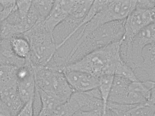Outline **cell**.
<instances>
[{
	"label": "cell",
	"instance_id": "1",
	"mask_svg": "<svg viewBox=\"0 0 155 116\" xmlns=\"http://www.w3.org/2000/svg\"><path fill=\"white\" fill-rule=\"evenodd\" d=\"M124 20L111 22L90 32L85 31L82 25L71 61L76 62L94 51L119 42L124 33Z\"/></svg>",
	"mask_w": 155,
	"mask_h": 116
},
{
	"label": "cell",
	"instance_id": "2",
	"mask_svg": "<svg viewBox=\"0 0 155 116\" xmlns=\"http://www.w3.org/2000/svg\"><path fill=\"white\" fill-rule=\"evenodd\" d=\"M119 42L94 51L68 66L66 71H75L91 74L98 78L106 75H114L123 61L120 53Z\"/></svg>",
	"mask_w": 155,
	"mask_h": 116
},
{
	"label": "cell",
	"instance_id": "3",
	"mask_svg": "<svg viewBox=\"0 0 155 116\" xmlns=\"http://www.w3.org/2000/svg\"><path fill=\"white\" fill-rule=\"evenodd\" d=\"M43 22L37 23L22 34L30 46V52L27 58L35 67L45 66L52 58L56 49L53 34L46 28Z\"/></svg>",
	"mask_w": 155,
	"mask_h": 116
},
{
	"label": "cell",
	"instance_id": "4",
	"mask_svg": "<svg viewBox=\"0 0 155 116\" xmlns=\"http://www.w3.org/2000/svg\"><path fill=\"white\" fill-rule=\"evenodd\" d=\"M33 68L37 88L53 97L61 104L68 100L74 91L63 72L46 66Z\"/></svg>",
	"mask_w": 155,
	"mask_h": 116
},
{
	"label": "cell",
	"instance_id": "5",
	"mask_svg": "<svg viewBox=\"0 0 155 116\" xmlns=\"http://www.w3.org/2000/svg\"><path fill=\"white\" fill-rule=\"evenodd\" d=\"M155 6L152 0H137L135 8L124 20L125 32L120 41L122 44H129L141 30L155 23Z\"/></svg>",
	"mask_w": 155,
	"mask_h": 116
},
{
	"label": "cell",
	"instance_id": "6",
	"mask_svg": "<svg viewBox=\"0 0 155 116\" xmlns=\"http://www.w3.org/2000/svg\"><path fill=\"white\" fill-rule=\"evenodd\" d=\"M137 0H108L103 8L85 24L91 31L106 23L125 19L135 8Z\"/></svg>",
	"mask_w": 155,
	"mask_h": 116
},
{
	"label": "cell",
	"instance_id": "7",
	"mask_svg": "<svg viewBox=\"0 0 155 116\" xmlns=\"http://www.w3.org/2000/svg\"><path fill=\"white\" fill-rule=\"evenodd\" d=\"M155 23L140 31L133 38L130 45L120 53L124 62L133 71L142 61V53L147 46L155 44Z\"/></svg>",
	"mask_w": 155,
	"mask_h": 116
},
{
	"label": "cell",
	"instance_id": "8",
	"mask_svg": "<svg viewBox=\"0 0 155 116\" xmlns=\"http://www.w3.org/2000/svg\"><path fill=\"white\" fill-rule=\"evenodd\" d=\"M89 9V5L85 2H78L75 3L71 13L53 31L56 49L82 25V21Z\"/></svg>",
	"mask_w": 155,
	"mask_h": 116
},
{
	"label": "cell",
	"instance_id": "9",
	"mask_svg": "<svg viewBox=\"0 0 155 116\" xmlns=\"http://www.w3.org/2000/svg\"><path fill=\"white\" fill-rule=\"evenodd\" d=\"M155 89L154 82H131L123 104L136 105L147 103L152 92Z\"/></svg>",
	"mask_w": 155,
	"mask_h": 116
},
{
	"label": "cell",
	"instance_id": "10",
	"mask_svg": "<svg viewBox=\"0 0 155 116\" xmlns=\"http://www.w3.org/2000/svg\"><path fill=\"white\" fill-rule=\"evenodd\" d=\"M141 63L133 72L138 81L155 82V44L147 46L142 53Z\"/></svg>",
	"mask_w": 155,
	"mask_h": 116
},
{
	"label": "cell",
	"instance_id": "11",
	"mask_svg": "<svg viewBox=\"0 0 155 116\" xmlns=\"http://www.w3.org/2000/svg\"><path fill=\"white\" fill-rule=\"evenodd\" d=\"M75 0L54 1L51 9L43 23L46 28L53 34L55 27L71 13Z\"/></svg>",
	"mask_w": 155,
	"mask_h": 116
},
{
	"label": "cell",
	"instance_id": "12",
	"mask_svg": "<svg viewBox=\"0 0 155 116\" xmlns=\"http://www.w3.org/2000/svg\"><path fill=\"white\" fill-rule=\"evenodd\" d=\"M63 72L74 92H86L98 87L99 79L91 74L75 71H66Z\"/></svg>",
	"mask_w": 155,
	"mask_h": 116
},
{
	"label": "cell",
	"instance_id": "13",
	"mask_svg": "<svg viewBox=\"0 0 155 116\" xmlns=\"http://www.w3.org/2000/svg\"><path fill=\"white\" fill-rule=\"evenodd\" d=\"M0 99L9 110L12 116H15L24 104L18 95L17 81L9 83L0 90Z\"/></svg>",
	"mask_w": 155,
	"mask_h": 116
},
{
	"label": "cell",
	"instance_id": "14",
	"mask_svg": "<svg viewBox=\"0 0 155 116\" xmlns=\"http://www.w3.org/2000/svg\"><path fill=\"white\" fill-rule=\"evenodd\" d=\"M69 99L74 105L78 111L103 110L101 99L93 95L88 92H74Z\"/></svg>",
	"mask_w": 155,
	"mask_h": 116
},
{
	"label": "cell",
	"instance_id": "15",
	"mask_svg": "<svg viewBox=\"0 0 155 116\" xmlns=\"http://www.w3.org/2000/svg\"><path fill=\"white\" fill-rule=\"evenodd\" d=\"M131 82L123 77L114 75L108 102L122 104Z\"/></svg>",
	"mask_w": 155,
	"mask_h": 116
},
{
	"label": "cell",
	"instance_id": "16",
	"mask_svg": "<svg viewBox=\"0 0 155 116\" xmlns=\"http://www.w3.org/2000/svg\"><path fill=\"white\" fill-rule=\"evenodd\" d=\"M17 87L19 96L24 104L33 98L36 85L34 70L26 76L16 79Z\"/></svg>",
	"mask_w": 155,
	"mask_h": 116
},
{
	"label": "cell",
	"instance_id": "17",
	"mask_svg": "<svg viewBox=\"0 0 155 116\" xmlns=\"http://www.w3.org/2000/svg\"><path fill=\"white\" fill-rule=\"evenodd\" d=\"M25 59L18 57L12 48L10 39L0 40V64L19 68L24 65Z\"/></svg>",
	"mask_w": 155,
	"mask_h": 116
},
{
	"label": "cell",
	"instance_id": "18",
	"mask_svg": "<svg viewBox=\"0 0 155 116\" xmlns=\"http://www.w3.org/2000/svg\"><path fill=\"white\" fill-rule=\"evenodd\" d=\"M12 48L19 58L25 59L30 52V46L27 40L22 34L15 36L10 39Z\"/></svg>",
	"mask_w": 155,
	"mask_h": 116
},
{
	"label": "cell",
	"instance_id": "19",
	"mask_svg": "<svg viewBox=\"0 0 155 116\" xmlns=\"http://www.w3.org/2000/svg\"><path fill=\"white\" fill-rule=\"evenodd\" d=\"M114 75H106L99 78L98 88L103 102V111L106 108L113 81Z\"/></svg>",
	"mask_w": 155,
	"mask_h": 116
},
{
	"label": "cell",
	"instance_id": "20",
	"mask_svg": "<svg viewBox=\"0 0 155 116\" xmlns=\"http://www.w3.org/2000/svg\"><path fill=\"white\" fill-rule=\"evenodd\" d=\"M124 116H155V105L146 103L135 105Z\"/></svg>",
	"mask_w": 155,
	"mask_h": 116
},
{
	"label": "cell",
	"instance_id": "21",
	"mask_svg": "<svg viewBox=\"0 0 155 116\" xmlns=\"http://www.w3.org/2000/svg\"><path fill=\"white\" fill-rule=\"evenodd\" d=\"M54 1L33 0L32 2L35 6L39 16V21H43L49 14Z\"/></svg>",
	"mask_w": 155,
	"mask_h": 116
},
{
	"label": "cell",
	"instance_id": "22",
	"mask_svg": "<svg viewBox=\"0 0 155 116\" xmlns=\"http://www.w3.org/2000/svg\"><path fill=\"white\" fill-rule=\"evenodd\" d=\"M77 109L69 100L58 105L49 116H72Z\"/></svg>",
	"mask_w": 155,
	"mask_h": 116
},
{
	"label": "cell",
	"instance_id": "23",
	"mask_svg": "<svg viewBox=\"0 0 155 116\" xmlns=\"http://www.w3.org/2000/svg\"><path fill=\"white\" fill-rule=\"evenodd\" d=\"M0 34L1 39H10L17 35L15 26L9 24L5 20H4L1 25Z\"/></svg>",
	"mask_w": 155,
	"mask_h": 116
},
{
	"label": "cell",
	"instance_id": "24",
	"mask_svg": "<svg viewBox=\"0 0 155 116\" xmlns=\"http://www.w3.org/2000/svg\"><path fill=\"white\" fill-rule=\"evenodd\" d=\"M0 4L3 7V9L0 12L4 20L7 18L15 8L16 1L0 0Z\"/></svg>",
	"mask_w": 155,
	"mask_h": 116
},
{
	"label": "cell",
	"instance_id": "25",
	"mask_svg": "<svg viewBox=\"0 0 155 116\" xmlns=\"http://www.w3.org/2000/svg\"><path fill=\"white\" fill-rule=\"evenodd\" d=\"M31 0L16 1V6L20 15L23 20L27 16L31 7Z\"/></svg>",
	"mask_w": 155,
	"mask_h": 116
},
{
	"label": "cell",
	"instance_id": "26",
	"mask_svg": "<svg viewBox=\"0 0 155 116\" xmlns=\"http://www.w3.org/2000/svg\"><path fill=\"white\" fill-rule=\"evenodd\" d=\"M33 99L25 103L15 116H34Z\"/></svg>",
	"mask_w": 155,
	"mask_h": 116
},
{
	"label": "cell",
	"instance_id": "27",
	"mask_svg": "<svg viewBox=\"0 0 155 116\" xmlns=\"http://www.w3.org/2000/svg\"><path fill=\"white\" fill-rule=\"evenodd\" d=\"M9 24L16 26L20 24L23 20L17 10L16 6L12 12L5 20Z\"/></svg>",
	"mask_w": 155,
	"mask_h": 116
},
{
	"label": "cell",
	"instance_id": "28",
	"mask_svg": "<svg viewBox=\"0 0 155 116\" xmlns=\"http://www.w3.org/2000/svg\"><path fill=\"white\" fill-rule=\"evenodd\" d=\"M32 102L34 116H37L41 109L42 103L39 92L36 87Z\"/></svg>",
	"mask_w": 155,
	"mask_h": 116
},
{
	"label": "cell",
	"instance_id": "29",
	"mask_svg": "<svg viewBox=\"0 0 155 116\" xmlns=\"http://www.w3.org/2000/svg\"><path fill=\"white\" fill-rule=\"evenodd\" d=\"M102 110L89 111H79L76 112L72 116H102Z\"/></svg>",
	"mask_w": 155,
	"mask_h": 116
},
{
	"label": "cell",
	"instance_id": "30",
	"mask_svg": "<svg viewBox=\"0 0 155 116\" xmlns=\"http://www.w3.org/2000/svg\"><path fill=\"white\" fill-rule=\"evenodd\" d=\"M0 116H12L9 110L0 99Z\"/></svg>",
	"mask_w": 155,
	"mask_h": 116
},
{
	"label": "cell",
	"instance_id": "31",
	"mask_svg": "<svg viewBox=\"0 0 155 116\" xmlns=\"http://www.w3.org/2000/svg\"><path fill=\"white\" fill-rule=\"evenodd\" d=\"M3 21V20L2 19V18L0 14V26H1V23ZM1 40V39L0 34V40Z\"/></svg>",
	"mask_w": 155,
	"mask_h": 116
},
{
	"label": "cell",
	"instance_id": "32",
	"mask_svg": "<svg viewBox=\"0 0 155 116\" xmlns=\"http://www.w3.org/2000/svg\"><path fill=\"white\" fill-rule=\"evenodd\" d=\"M3 9V7L1 4H0V12H1Z\"/></svg>",
	"mask_w": 155,
	"mask_h": 116
},
{
	"label": "cell",
	"instance_id": "33",
	"mask_svg": "<svg viewBox=\"0 0 155 116\" xmlns=\"http://www.w3.org/2000/svg\"><path fill=\"white\" fill-rule=\"evenodd\" d=\"M2 84H1V83L0 82V90H1V88H2Z\"/></svg>",
	"mask_w": 155,
	"mask_h": 116
}]
</instances>
